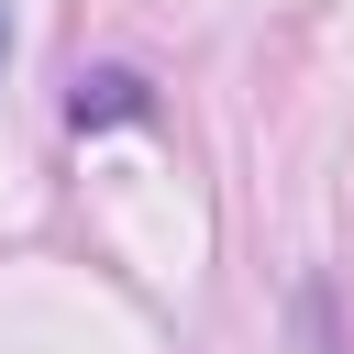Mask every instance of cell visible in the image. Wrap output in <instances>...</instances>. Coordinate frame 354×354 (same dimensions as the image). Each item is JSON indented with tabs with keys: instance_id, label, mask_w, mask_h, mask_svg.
I'll return each instance as SVG.
<instances>
[{
	"instance_id": "2",
	"label": "cell",
	"mask_w": 354,
	"mask_h": 354,
	"mask_svg": "<svg viewBox=\"0 0 354 354\" xmlns=\"http://www.w3.org/2000/svg\"><path fill=\"white\" fill-rule=\"evenodd\" d=\"M0 55H11V22H0Z\"/></svg>"
},
{
	"instance_id": "1",
	"label": "cell",
	"mask_w": 354,
	"mask_h": 354,
	"mask_svg": "<svg viewBox=\"0 0 354 354\" xmlns=\"http://www.w3.org/2000/svg\"><path fill=\"white\" fill-rule=\"evenodd\" d=\"M66 111H77V122H133V111H144V77H133V66H100V77H77Z\"/></svg>"
}]
</instances>
